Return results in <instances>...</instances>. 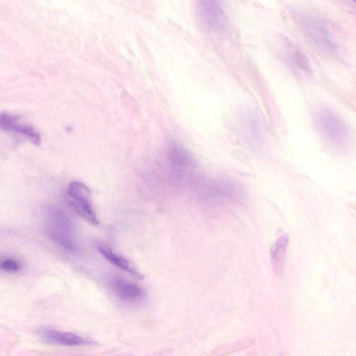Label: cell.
Segmentation results:
<instances>
[{"instance_id":"obj_1","label":"cell","mask_w":356,"mask_h":356,"mask_svg":"<svg viewBox=\"0 0 356 356\" xmlns=\"http://www.w3.org/2000/svg\"><path fill=\"white\" fill-rule=\"evenodd\" d=\"M317 129L323 140L339 152L348 148L351 136L345 122L328 108L319 110L315 118Z\"/></svg>"},{"instance_id":"obj_2","label":"cell","mask_w":356,"mask_h":356,"mask_svg":"<svg viewBox=\"0 0 356 356\" xmlns=\"http://www.w3.org/2000/svg\"><path fill=\"white\" fill-rule=\"evenodd\" d=\"M48 233L56 244L74 252L77 249L74 226L70 216L62 209L51 206L46 211Z\"/></svg>"},{"instance_id":"obj_3","label":"cell","mask_w":356,"mask_h":356,"mask_svg":"<svg viewBox=\"0 0 356 356\" xmlns=\"http://www.w3.org/2000/svg\"><path fill=\"white\" fill-rule=\"evenodd\" d=\"M69 202L74 211L92 225H97L98 220L90 202V191L83 184L72 182L67 188Z\"/></svg>"},{"instance_id":"obj_4","label":"cell","mask_w":356,"mask_h":356,"mask_svg":"<svg viewBox=\"0 0 356 356\" xmlns=\"http://www.w3.org/2000/svg\"><path fill=\"white\" fill-rule=\"evenodd\" d=\"M198 15L211 31L222 33L227 28V19L221 0H196Z\"/></svg>"},{"instance_id":"obj_5","label":"cell","mask_w":356,"mask_h":356,"mask_svg":"<svg viewBox=\"0 0 356 356\" xmlns=\"http://www.w3.org/2000/svg\"><path fill=\"white\" fill-rule=\"evenodd\" d=\"M39 335L45 341L55 345L74 346L91 343L88 339L76 334L51 328L40 330Z\"/></svg>"},{"instance_id":"obj_6","label":"cell","mask_w":356,"mask_h":356,"mask_svg":"<svg viewBox=\"0 0 356 356\" xmlns=\"http://www.w3.org/2000/svg\"><path fill=\"white\" fill-rule=\"evenodd\" d=\"M168 155L170 163L177 173L184 172L194 165V161L190 153L177 142L169 143Z\"/></svg>"},{"instance_id":"obj_7","label":"cell","mask_w":356,"mask_h":356,"mask_svg":"<svg viewBox=\"0 0 356 356\" xmlns=\"http://www.w3.org/2000/svg\"><path fill=\"white\" fill-rule=\"evenodd\" d=\"M111 284L115 293L122 300L136 302L145 296V292L140 286L122 277H114Z\"/></svg>"},{"instance_id":"obj_8","label":"cell","mask_w":356,"mask_h":356,"mask_svg":"<svg viewBox=\"0 0 356 356\" xmlns=\"http://www.w3.org/2000/svg\"><path fill=\"white\" fill-rule=\"evenodd\" d=\"M98 250L105 259L113 265L128 272L136 278L143 279V275L130 264L129 261L116 254L109 247L102 245L98 247Z\"/></svg>"},{"instance_id":"obj_9","label":"cell","mask_w":356,"mask_h":356,"mask_svg":"<svg viewBox=\"0 0 356 356\" xmlns=\"http://www.w3.org/2000/svg\"><path fill=\"white\" fill-rule=\"evenodd\" d=\"M289 238L287 236L280 237L271 250V260L276 272H280L284 263Z\"/></svg>"},{"instance_id":"obj_10","label":"cell","mask_w":356,"mask_h":356,"mask_svg":"<svg viewBox=\"0 0 356 356\" xmlns=\"http://www.w3.org/2000/svg\"><path fill=\"white\" fill-rule=\"evenodd\" d=\"M11 131L18 133L29 138L33 144L38 145L40 143V136L35 129L29 124H22L16 122Z\"/></svg>"},{"instance_id":"obj_11","label":"cell","mask_w":356,"mask_h":356,"mask_svg":"<svg viewBox=\"0 0 356 356\" xmlns=\"http://www.w3.org/2000/svg\"><path fill=\"white\" fill-rule=\"evenodd\" d=\"M288 54L289 57L291 58L293 63L296 64L298 68L301 69L305 72H310L311 70L308 60L301 51H300L298 49L293 48Z\"/></svg>"},{"instance_id":"obj_12","label":"cell","mask_w":356,"mask_h":356,"mask_svg":"<svg viewBox=\"0 0 356 356\" xmlns=\"http://www.w3.org/2000/svg\"><path fill=\"white\" fill-rule=\"evenodd\" d=\"M20 267V264L15 259L7 257L0 260V269L4 272L16 273Z\"/></svg>"}]
</instances>
